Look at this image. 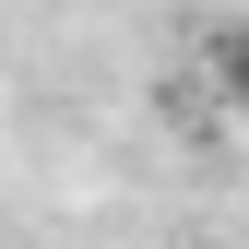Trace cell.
Returning a JSON list of instances; mask_svg holds the SVG:
<instances>
[{
	"mask_svg": "<svg viewBox=\"0 0 249 249\" xmlns=\"http://www.w3.org/2000/svg\"><path fill=\"white\" fill-rule=\"evenodd\" d=\"M213 83H226V95H249V24H237V36H213Z\"/></svg>",
	"mask_w": 249,
	"mask_h": 249,
	"instance_id": "cell-1",
	"label": "cell"
}]
</instances>
